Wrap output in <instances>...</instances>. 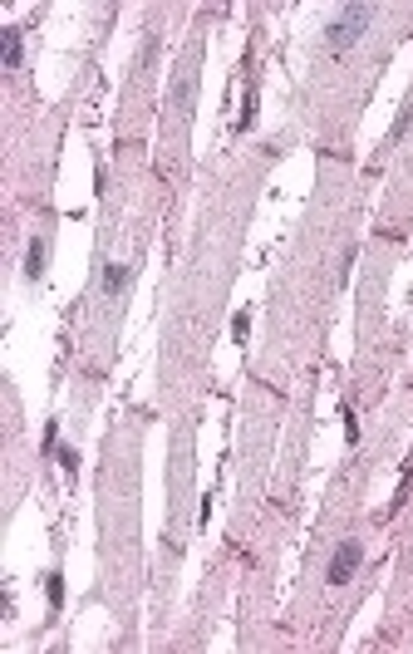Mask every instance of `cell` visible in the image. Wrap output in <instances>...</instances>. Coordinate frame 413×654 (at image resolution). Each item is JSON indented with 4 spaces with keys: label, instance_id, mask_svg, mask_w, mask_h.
<instances>
[{
    "label": "cell",
    "instance_id": "5b68a950",
    "mask_svg": "<svg viewBox=\"0 0 413 654\" xmlns=\"http://www.w3.org/2000/svg\"><path fill=\"white\" fill-rule=\"evenodd\" d=\"M20 30L15 25H6V55H0V60H6V69H20Z\"/></svg>",
    "mask_w": 413,
    "mask_h": 654
},
{
    "label": "cell",
    "instance_id": "ba28073f",
    "mask_svg": "<svg viewBox=\"0 0 413 654\" xmlns=\"http://www.w3.org/2000/svg\"><path fill=\"white\" fill-rule=\"evenodd\" d=\"M340 418H344V443H359V418L349 404H340Z\"/></svg>",
    "mask_w": 413,
    "mask_h": 654
},
{
    "label": "cell",
    "instance_id": "52a82bcc",
    "mask_svg": "<svg viewBox=\"0 0 413 654\" xmlns=\"http://www.w3.org/2000/svg\"><path fill=\"white\" fill-rule=\"evenodd\" d=\"M44 595H49V606H60V600H64V576H60V571L44 576Z\"/></svg>",
    "mask_w": 413,
    "mask_h": 654
},
{
    "label": "cell",
    "instance_id": "6da1fadb",
    "mask_svg": "<svg viewBox=\"0 0 413 654\" xmlns=\"http://www.w3.org/2000/svg\"><path fill=\"white\" fill-rule=\"evenodd\" d=\"M369 25H374V6H344V10L325 25V44L335 49V55H344V49L364 35Z\"/></svg>",
    "mask_w": 413,
    "mask_h": 654
},
{
    "label": "cell",
    "instance_id": "277c9868",
    "mask_svg": "<svg viewBox=\"0 0 413 654\" xmlns=\"http://www.w3.org/2000/svg\"><path fill=\"white\" fill-rule=\"evenodd\" d=\"M44 276V241H30L25 251V281H39Z\"/></svg>",
    "mask_w": 413,
    "mask_h": 654
},
{
    "label": "cell",
    "instance_id": "8992f818",
    "mask_svg": "<svg viewBox=\"0 0 413 654\" xmlns=\"http://www.w3.org/2000/svg\"><path fill=\"white\" fill-rule=\"evenodd\" d=\"M128 285V266H103V295H118Z\"/></svg>",
    "mask_w": 413,
    "mask_h": 654
},
{
    "label": "cell",
    "instance_id": "7a4b0ae2",
    "mask_svg": "<svg viewBox=\"0 0 413 654\" xmlns=\"http://www.w3.org/2000/svg\"><path fill=\"white\" fill-rule=\"evenodd\" d=\"M359 566H364V541H344L335 556H330V571H325V576H330V585H344Z\"/></svg>",
    "mask_w": 413,
    "mask_h": 654
},
{
    "label": "cell",
    "instance_id": "9c48e42d",
    "mask_svg": "<svg viewBox=\"0 0 413 654\" xmlns=\"http://www.w3.org/2000/svg\"><path fill=\"white\" fill-rule=\"evenodd\" d=\"M60 452V463H64V472H79V452L74 448H55Z\"/></svg>",
    "mask_w": 413,
    "mask_h": 654
},
{
    "label": "cell",
    "instance_id": "3957f363",
    "mask_svg": "<svg viewBox=\"0 0 413 654\" xmlns=\"http://www.w3.org/2000/svg\"><path fill=\"white\" fill-rule=\"evenodd\" d=\"M408 128H413V98H403V109H398V118L389 123V138H384V143H389V148H394V143H403V138H408Z\"/></svg>",
    "mask_w": 413,
    "mask_h": 654
}]
</instances>
